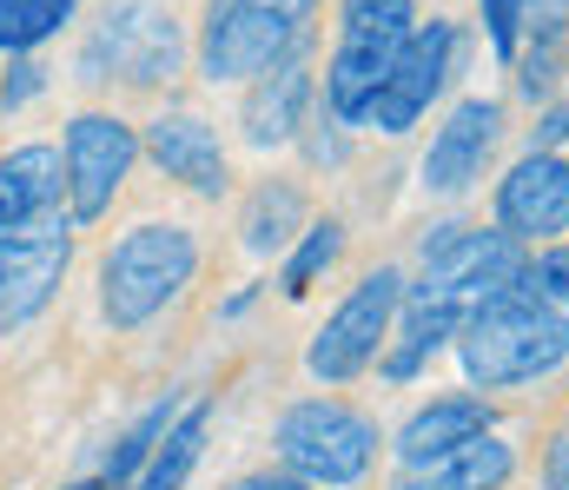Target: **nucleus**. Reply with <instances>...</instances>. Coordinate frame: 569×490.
<instances>
[{
  "instance_id": "nucleus-6",
  "label": "nucleus",
  "mask_w": 569,
  "mask_h": 490,
  "mask_svg": "<svg viewBox=\"0 0 569 490\" xmlns=\"http://www.w3.org/2000/svg\"><path fill=\"white\" fill-rule=\"evenodd\" d=\"M179 60H186V33H179L172 7H159V0H107L100 27L80 47V73L120 80V87H159L179 73Z\"/></svg>"
},
{
  "instance_id": "nucleus-21",
  "label": "nucleus",
  "mask_w": 569,
  "mask_h": 490,
  "mask_svg": "<svg viewBox=\"0 0 569 490\" xmlns=\"http://www.w3.org/2000/svg\"><path fill=\"white\" fill-rule=\"evenodd\" d=\"M298 219H305V192H298V186H284V179H266V186L246 199L239 232H246V246H252V252H279L284 239L298 232Z\"/></svg>"
},
{
  "instance_id": "nucleus-22",
  "label": "nucleus",
  "mask_w": 569,
  "mask_h": 490,
  "mask_svg": "<svg viewBox=\"0 0 569 490\" xmlns=\"http://www.w3.org/2000/svg\"><path fill=\"white\" fill-rule=\"evenodd\" d=\"M398 312H405V326H398V344H391L385 371H391V378H418V371L430 364V351H437L443 338H457V319L430 312V306H418V299H398Z\"/></svg>"
},
{
  "instance_id": "nucleus-19",
  "label": "nucleus",
  "mask_w": 569,
  "mask_h": 490,
  "mask_svg": "<svg viewBox=\"0 0 569 490\" xmlns=\"http://www.w3.org/2000/svg\"><path fill=\"white\" fill-rule=\"evenodd\" d=\"M490 431V404L483 398H437L425 404L405 431H398V458L405 464H425L437 451H457V444H470V438H483Z\"/></svg>"
},
{
  "instance_id": "nucleus-23",
  "label": "nucleus",
  "mask_w": 569,
  "mask_h": 490,
  "mask_svg": "<svg viewBox=\"0 0 569 490\" xmlns=\"http://www.w3.org/2000/svg\"><path fill=\"white\" fill-rule=\"evenodd\" d=\"M80 0H0V53H27L73 20Z\"/></svg>"
},
{
  "instance_id": "nucleus-24",
  "label": "nucleus",
  "mask_w": 569,
  "mask_h": 490,
  "mask_svg": "<svg viewBox=\"0 0 569 490\" xmlns=\"http://www.w3.org/2000/svg\"><path fill=\"white\" fill-rule=\"evenodd\" d=\"M172 418H179V404H172V398H159V404L146 411L140 424H133V431H127V438L113 444V458H107L100 484H133V478L146 471V458H152V444L166 438V424H172Z\"/></svg>"
},
{
  "instance_id": "nucleus-32",
  "label": "nucleus",
  "mask_w": 569,
  "mask_h": 490,
  "mask_svg": "<svg viewBox=\"0 0 569 490\" xmlns=\"http://www.w3.org/2000/svg\"><path fill=\"white\" fill-rule=\"evenodd\" d=\"M305 153H311L318 166H338V160H345V140H338V133H311V147H305Z\"/></svg>"
},
{
  "instance_id": "nucleus-13",
  "label": "nucleus",
  "mask_w": 569,
  "mask_h": 490,
  "mask_svg": "<svg viewBox=\"0 0 569 490\" xmlns=\"http://www.w3.org/2000/svg\"><path fill=\"white\" fill-rule=\"evenodd\" d=\"M503 140V107L497 100H463L450 107V120L430 133L425 153V186L430 192H470L483 179V160L497 153Z\"/></svg>"
},
{
  "instance_id": "nucleus-2",
  "label": "nucleus",
  "mask_w": 569,
  "mask_h": 490,
  "mask_svg": "<svg viewBox=\"0 0 569 490\" xmlns=\"http://www.w3.org/2000/svg\"><path fill=\"white\" fill-rule=\"evenodd\" d=\"M523 272H530V259H523L517 239L483 232V226H443L437 239H425V272H418V286L405 299L457 319V331H463V319L477 306H490L510 286H523Z\"/></svg>"
},
{
  "instance_id": "nucleus-8",
  "label": "nucleus",
  "mask_w": 569,
  "mask_h": 490,
  "mask_svg": "<svg viewBox=\"0 0 569 490\" xmlns=\"http://www.w3.org/2000/svg\"><path fill=\"white\" fill-rule=\"evenodd\" d=\"M398 299H405V272H391V266L365 272V279L351 286V299H345V306L318 326V338H311V351H305L311 378H325V384L358 378V371L385 351L391 319H398Z\"/></svg>"
},
{
  "instance_id": "nucleus-25",
  "label": "nucleus",
  "mask_w": 569,
  "mask_h": 490,
  "mask_svg": "<svg viewBox=\"0 0 569 490\" xmlns=\"http://www.w3.org/2000/svg\"><path fill=\"white\" fill-rule=\"evenodd\" d=\"M338 252H345V226H338V219H318V226H305L298 252L284 259V279H279V286L291 292V299H305V292H311V279H318V272H325Z\"/></svg>"
},
{
  "instance_id": "nucleus-20",
  "label": "nucleus",
  "mask_w": 569,
  "mask_h": 490,
  "mask_svg": "<svg viewBox=\"0 0 569 490\" xmlns=\"http://www.w3.org/2000/svg\"><path fill=\"white\" fill-rule=\"evenodd\" d=\"M206 431H212V404L179 411V418L166 424V438L152 444V458H146V471L133 478V490H179L186 478H192L199 451H206Z\"/></svg>"
},
{
  "instance_id": "nucleus-1",
  "label": "nucleus",
  "mask_w": 569,
  "mask_h": 490,
  "mask_svg": "<svg viewBox=\"0 0 569 490\" xmlns=\"http://www.w3.org/2000/svg\"><path fill=\"white\" fill-rule=\"evenodd\" d=\"M457 358H463V378L483 384V391H510V384L550 378L569 358V319L550 299H537L530 286H510L503 299H490V306H477L463 319Z\"/></svg>"
},
{
  "instance_id": "nucleus-30",
  "label": "nucleus",
  "mask_w": 569,
  "mask_h": 490,
  "mask_svg": "<svg viewBox=\"0 0 569 490\" xmlns=\"http://www.w3.org/2000/svg\"><path fill=\"white\" fill-rule=\"evenodd\" d=\"M543 490H569V431H557L543 451Z\"/></svg>"
},
{
  "instance_id": "nucleus-5",
  "label": "nucleus",
  "mask_w": 569,
  "mask_h": 490,
  "mask_svg": "<svg viewBox=\"0 0 569 490\" xmlns=\"http://www.w3.org/2000/svg\"><path fill=\"white\" fill-rule=\"evenodd\" d=\"M311 13H318V0H212L199 67L212 80H259L266 67L298 53Z\"/></svg>"
},
{
  "instance_id": "nucleus-7",
  "label": "nucleus",
  "mask_w": 569,
  "mask_h": 490,
  "mask_svg": "<svg viewBox=\"0 0 569 490\" xmlns=\"http://www.w3.org/2000/svg\"><path fill=\"white\" fill-rule=\"evenodd\" d=\"M272 444H279L284 471L305 478L311 490L318 484H358L371 471V458H378V424L365 411L338 404V398H305V404H291L279 418Z\"/></svg>"
},
{
  "instance_id": "nucleus-29",
  "label": "nucleus",
  "mask_w": 569,
  "mask_h": 490,
  "mask_svg": "<svg viewBox=\"0 0 569 490\" xmlns=\"http://www.w3.org/2000/svg\"><path fill=\"white\" fill-rule=\"evenodd\" d=\"M563 140H569V100H557V107L537 120V153H557Z\"/></svg>"
},
{
  "instance_id": "nucleus-11",
  "label": "nucleus",
  "mask_w": 569,
  "mask_h": 490,
  "mask_svg": "<svg viewBox=\"0 0 569 490\" xmlns=\"http://www.w3.org/2000/svg\"><path fill=\"white\" fill-rule=\"evenodd\" d=\"M73 266V239L67 226H40V232H13L0 239V331L27 326L53 306L60 279Z\"/></svg>"
},
{
  "instance_id": "nucleus-26",
  "label": "nucleus",
  "mask_w": 569,
  "mask_h": 490,
  "mask_svg": "<svg viewBox=\"0 0 569 490\" xmlns=\"http://www.w3.org/2000/svg\"><path fill=\"white\" fill-rule=\"evenodd\" d=\"M523 7H530V0H477V13H483V40H490V53H497V60H517Z\"/></svg>"
},
{
  "instance_id": "nucleus-3",
  "label": "nucleus",
  "mask_w": 569,
  "mask_h": 490,
  "mask_svg": "<svg viewBox=\"0 0 569 490\" xmlns=\"http://www.w3.org/2000/svg\"><path fill=\"white\" fill-rule=\"evenodd\" d=\"M199 272V246L186 226H133L107 266H100V312L113 331H140L152 326Z\"/></svg>"
},
{
  "instance_id": "nucleus-9",
  "label": "nucleus",
  "mask_w": 569,
  "mask_h": 490,
  "mask_svg": "<svg viewBox=\"0 0 569 490\" xmlns=\"http://www.w3.org/2000/svg\"><path fill=\"white\" fill-rule=\"evenodd\" d=\"M140 160V133L120 120V113H80L67 127V147H60V172H67V206L80 226L107 219L127 172Z\"/></svg>"
},
{
  "instance_id": "nucleus-12",
  "label": "nucleus",
  "mask_w": 569,
  "mask_h": 490,
  "mask_svg": "<svg viewBox=\"0 0 569 490\" xmlns=\"http://www.w3.org/2000/svg\"><path fill=\"white\" fill-rule=\"evenodd\" d=\"M497 232L503 239H557L569 232V160L563 153H530L503 172L497 186Z\"/></svg>"
},
{
  "instance_id": "nucleus-14",
  "label": "nucleus",
  "mask_w": 569,
  "mask_h": 490,
  "mask_svg": "<svg viewBox=\"0 0 569 490\" xmlns=\"http://www.w3.org/2000/svg\"><path fill=\"white\" fill-rule=\"evenodd\" d=\"M60 199H67V172H60L53 147H13V153H0V239L60 226Z\"/></svg>"
},
{
  "instance_id": "nucleus-28",
  "label": "nucleus",
  "mask_w": 569,
  "mask_h": 490,
  "mask_svg": "<svg viewBox=\"0 0 569 490\" xmlns=\"http://www.w3.org/2000/svg\"><path fill=\"white\" fill-rule=\"evenodd\" d=\"M40 80H47V73H40L33 60H13V67H7V87H0V107H20V100H33V93H40Z\"/></svg>"
},
{
  "instance_id": "nucleus-4",
  "label": "nucleus",
  "mask_w": 569,
  "mask_h": 490,
  "mask_svg": "<svg viewBox=\"0 0 569 490\" xmlns=\"http://www.w3.org/2000/svg\"><path fill=\"white\" fill-rule=\"evenodd\" d=\"M418 33V7L411 0H345L338 13V53L325 67V107L331 120H365L371 93L385 87V73L398 67L405 40Z\"/></svg>"
},
{
  "instance_id": "nucleus-16",
  "label": "nucleus",
  "mask_w": 569,
  "mask_h": 490,
  "mask_svg": "<svg viewBox=\"0 0 569 490\" xmlns=\"http://www.w3.org/2000/svg\"><path fill=\"white\" fill-rule=\"evenodd\" d=\"M510 471H517V451L497 431H483V438H470L457 451H437L425 464H405L391 490H503Z\"/></svg>"
},
{
  "instance_id": "nucleus-18",
  "label": "nucleus",
  "mask_w": 569,
  "mask_h": 490,
  "mask_svg": "<svg viewBox=\"0 0 569 490\" xmlns=\"http://www.w3.org/2000/svg\"><path fill=\"white\" fill-rule=\"evenodd\" d=\"M569 47V0H530L523 27H517V87L523 100H550L557 73H563Z\"/></svg>"
},
{
  "instance_id": "nucleus-33",
  "label": "nucleus",
  "mask_w": 569,
  "mask_h": 490,
  "mask_svg": "<svg viewBox=\"0 0 569 490\" xmlns=\"http://www.w3.org/2000/svg\"><path fill=\"white\" fill-rule=\"evenodd\" d=\"M67 490H107V484H67Z\"/></svg>"
},
{
  "instance_id": "nucleus-31",
  "label": "nucleus",
  "mask_w": 569,
  "mask_h": 490,
  "mask_svg": "<svg viewBox=\"0 0 569 490\" xmlns=\"http://www.w3.org/2000/svg\"><path fill=\"white\" fill-rule=\"evenodd\" d=\"M226 490H311L305 478H291V471H252V478H239V484Z\"/></svg>"
},
{
  "instance_id": "nucleus-17",
  "label": "nucleus",
  "mask_w": 569,
  "mask_h": 490,
  "mask_svg": "<svg viewBox=\"0 0 569 490\" xmlns=\"http://www.w3.org/2000/svg\"><path fill=\"white\" fill-rule=\"evenodd\" d=\"M305 107H311V67L291 53V60L266 67V73L252 80V93H246V140H252V147H284V140H298Z\"/></svg>"
},
{
  "instance_id": "nucleus-15",
  "label": "nucleus",
  "mask_w": 569,
  "mask_h": 490,
  "mask_svg": "<svg viewBox=\"0 0 569 490\" xmlns=\"http://www.w3.org/2000/svg\"><path fill=\"white\" fill-rule=\"evenodd\" d=\"M146 153L159 160L166 179H179V186H192V192H206V199H219L226 179H232L219 133H212L199 113H159V120L146 127Z\"/></svg>"
},
{
  "instance_id": "nucleus-27",
  "label": "nucleus",
  "mask_w": 569,
  "mask_h": 490,
  "mask_svg": "<svg viewBox=\"0 0 569 490\" xmlns=\"http://www.w3.org/2000/svg\"><path fill=\"white\" fill-rule=\"evenodd\" d=\"M523 286L563 312V306H569V246H550V252H537V266L523 272Z\"/></svg>"
},
{
  "instance_id": "nucleus-10",
  "label": "nucleus",
  "mask_w": 569,
  "mask_h": 490,
  "mask_svg": "<svg viewBox=\"0 0 569 490\" xmlns=\"http://www.w3.org/2000/svg\"><path fill=\"white\" fill-rule=\"evenodd\" d=\"M457 27L450 20H425L411 40H405V53H398V67L385 73V87L371 93V107H365V120L358 127H378V133H411L418 120L430 113V100L443 93V80H450V67H457Z\"/></svg>"
}]
</instances>
